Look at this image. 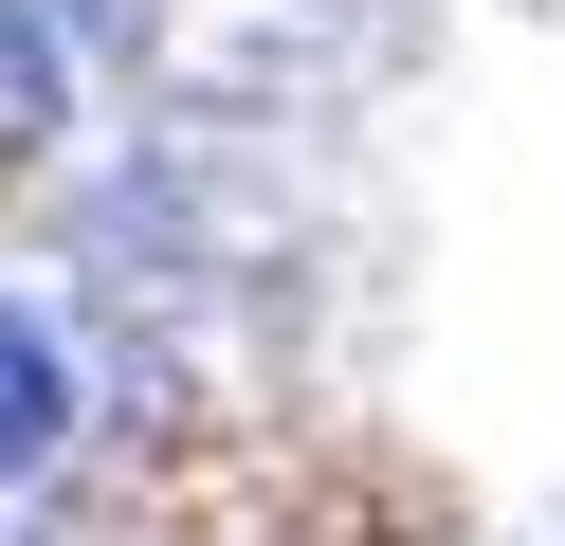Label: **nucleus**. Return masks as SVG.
<instances>
[{
	"mask_svg": "<svg viewBox=\"0 0 565 546\" xmlns=\"http://www.w3.org/2000/svg\"><path fill=\"white\" fill-rule=\"evenodd\" d=\"M55 456H74V346L0 310V473H55Z\"/></svg>",
	"mask_w": 565,
	"mask_h": 546,
	"instance_id": "nucleus-1",
	"label": "nucleus"
},
{
	"mask_svg": "<svg viewBox=\"0 0 565 546\" xmlns=\"http://www.w3.org/2000/svg\"><path fill=\"white\" fill-rule=\"evenodd\" d=\"M55 109H74V73H55V19L38 0H0V164H38Z\"/></svg>",
	"mask_w": 565,
	"mask_h": 546,
	"instance_id": "nucleus-2",
	"label": "nucleus"
}]
</instances>
